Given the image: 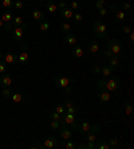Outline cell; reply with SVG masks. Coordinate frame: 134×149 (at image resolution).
Returning a JSON list of instances; mask_svg holds the SVG:
<instances>
[{
    "label": "cell",
    "instance_id": "19",
    "mask_svg": "<svg viewBox=\"0 0 134 149\" xmlns=\"http://www.w3.org/2000/svg\"><path fill=\"white\" fill-rule=\"evenodd\" d=\"M63 116V120H65V122H66V125H74L75 124V116L72 114V113H67L66 111L65 114H62Z\"/></svg>",
    "mask_w": 134,
    "mask_h": 149
},
{
    "label": "cell",
    "instance_id": "7",
    "mask_svg": "<svg viewBox=\"0 0 134 149\" xmlns=\"http://www.w3.org/2000/svg\"><path fill=\"white\" fill-rule=\"evenodd\" d=\"M110 10L114 12V15H115V17H117V20L119 22V23H124V22L126 20V12L122 11V10H119L117 4H111Z\"/></svg>",
    "mask_w": 134,
    "mask_h": 149
},
{
    "label": "cell",
    "instance_id": "30",
    "mask_svg": "<svg viewBox=\"0 0 134 149\" xmlns=\"http://www.w3.org/2000/svg\"><path fill=\"white\" fill-rule=\"evenodd\" d=\"M12 27H19V26L23 24V17L22 16H14V19H12Z\"/></svg>",
    "mask_w": 134,
    "mask_h": 149
},
{
    "label": "cell",
    "instance_id": "14",
    "mask_svg": "<svg viewBox=\"0 0 134 149\" xmlns=\"http://www.w3.org/2000/svg\"><path fill=\"white\" fill-rule=\"evenodd\" d=\"M28 59H30V54H28V51H27V47L24 46V50L20 52V54H19V55H17V62L27 63Z\"/></svg>",
    "mask_w": 134,
    "mask_h": 149
},
{
    "label": "cell",
    "instance_id": "44",
    "mask_svg": "<svg viewBox=\"0 0 134 149\" xmlns=\"http://www.w3.org/2000/svg\"><path fill=\"white\" fill-rule=\"evenodd\" d=\"M130 7H131L130 3H126V1L121 4V8H122V11H129V10H130Z\"/></svg>",
    "mask_w": 134,
    "mask_h": 149
},
{
    "label": "cell",
    "instance_id": "43",
    "mask_svg": "<svg viewBox=\"0 0 134 149\" xmlns=\"http://www.w3.org/2000/svg\"><path fill=\"white\" fill-rule=\"evenodd\" d=\"M70 8H71L72 11L79 10V3H78V1H75V0H72L71 4H70Z\"/></svg>",
    "mask_w": 134,
    "mask_h": 149
},
{
    "label": "cell",
    "instance_id": "18",
    "mask_svg": "<svg viewBox=\"0 0 134 149\" xmlns=\"http://www.w3.org/2000/svg\"><path fill=\"white\" fill-rule=\"evenodd\" d=\"M31 16H32V19H34V20H38V22L44 20V14H43V11L36 10V8H35V10H32Z\"/></svg>",
    "mask_w": 134,
    "mask_h": 149
},
{
    "label": "cell",
    "instance_id": "11",
    "mask_svg": "<svg viewBox=\"0 0 134 149\" xmlns=\"http://www.w3.org/2000/svg\"><path fill=\"white\" fill-rule=\"evenodd\" d=\"M3 59L7 65L16 63L17 62V54H15V52H7V54H4L3 55Z\"/></svg>",
    "mask_w": 134,
    "mask_h": 149
},
{
    "label": "cell",
    "instance_id": "36",
    "mask_svg": "<svg viewBox=\"0 0 134 149\" xmlns=\"http://www.w3.org/2000/svg\"><path fill=\"white\" fill-rule=\"evenodd\" d=\"M11 94H12V91H11L10 87H4L3 91H1V95H3L4 98H10V97H11Z\"/></svg>",
    "mask_w": 134,
    "mask_h": 149
},
{
    "label": "cell",
    "instance_id": "9",
    "mask_svg": "<svg viewBox=\"0 0 134 149\" xmlns=\"http://www.w3.org/2000/svg\"><path fill=\"white\" fill-rule=\"evenodd\" d=\"M90 129H91V124H90L89 121H86V120H83V121L81 122V125H76L75 130L78 133H83V134H86V133L90 132Z\"/></svg>",
    "mask_w": 134,
    "mask_h": 149
},
{
    "label": "cell",
    "instance_id": "8",
    "mask_svg": "<svg viewBox=\"0 0 134 149\" xmlns=\"http://www.w3.org/2000/svg\"><path fill=\"white\" fill-rule=\"evenodd\" d=\"M59 130V136L62 140H71L72 139V130L67 126V125H60Z\"/></svg>",
    "mask_w": 134,
    "mask_h": 149
},
{
    "label": "cell",
    "instance_id": "45",
    "mask_svg": "<svg viewBox=\"0 0 134 149\" xmlns=\"http://www.w3.org/2000/svg\"><path fill=\"white\" fill-rule=\"evenodd\" d=\"M95 7L99 10V8H102V7H105V0H97L95 1Z\"/></svg>",
    "mask_w": 134,
    "mask_h": 149
},
{
    "label": "cell",
    "instance_id": "22",
    "mask_svg": "<svg viewBox=\"0 0 134 149\" xmlns=\"http://www.w3.org/2000/svg\"><path fill=\"white\" fill-rule=\"evenodd\" d=\"M65 108H66V111H67V113H72V114H75L76 113V108L74 106V104H72L70 100H66Z\"/></svg>",
    "mask_w": 134,
    "mask_h": 149
},
{
    "label": "cell",
    "instance_id": "46",
    "mask_svg": "<svg viewBox=\"0 0 134 149\" xmlns=\"http://www.w3.org/2000/svg\"><path fill=\"white\" fill-rule=\"evenodd\" d=\"M3 30L6 32H11V30H12V23H6L3 27Z\"/></svg>",
    "mask_w": 134,
    "mask_h": 149
},
{
    "label": "cell",
    "instance_id": "20",
    "mask_svg": "<svg viewBox=\"0 0 134 149\" xmlns=\"http://www.w3.org/2000/svg\"><path fill=\"white\" fill-rule=\"evenodd\" d=\"M46 8H47V11H50L51 14H54V12L58 11V4H56L54 0H48L47 3H46Z\"/></svg>",
    "mask_w": 134,
    "mask_h": 149
},
{
    "label": "cell",
    "instance_id": "34",
    "mask_svg": "<svg viewBox=\"0 0 134 149\" xmlns=\"http://www.w3.org/2000/svg\"><path fill=\"white\" fill-rule=\"evenodd\" d=\"M72 17H74V22H75L76 24H79V23H82V20H83L82 14H79V12H75Z\"/></svg>",
    "mask_w": 134,
    "mask_h": 149
},
{
    "label": "cell",
    "instance_id": "37",
    "mask_svg": "<svg viewBox=\"0 0 134 149\" xmlns=\"http://www.w3.org/2000/svg\"><path fill=\"white\" fill-rule=\"evenodd\" d=\"M7 63L4 61H0V74H6L7 73Z\"/></svg>",
    "mask_w": 134,
    "mask_h": 149
},
{
    "label": "cell",
    "instance_id": "28",
    "mask_svg": "<svg viewBox=\"0 0 134 149\" xmlns=\"http://www.w3.org/2000/svg\"><path fill=\"white\" fill-rule=\"evenodd\" d=\"M125 114H126L127 117H130V116L133 114V106H131L130 101H127L126 104H125Z\"/></svg>",
    "mask_w": 134,
    "mask_h": 149
},
{
    "label": "cell",
    "instance_id": "5",
    "mask_svg": "<svg viewBox=\"0 0 134 149\" xmlns=\"http://www.w3.org/2000/svg\"><path fill=\"white\" fill-rule=\"evenodd\" d=\"M106 50L110 51L113 55H118L121 52V50H122V45H121L119 39H109V40H107Z\"/></svg>",
    "mask_w": 134,
    "mask_h": 149
},
{
    "label": "cell",
    "instance_id": "4",
    "mask_svg": "<svg viewBox=\"0 0 134 149\" xmlns=\"http://www.w3.org/2000/svg\"><path fill=\"white\" fill-rule=\"evenodd\" d=\"M27 28H28V24H27V23H23V24L19 26V27H14L12 30H11V35H12V39H14L15 42H19V43H20L22 39H23L24 32L27 31Z\"/></svg>",
    "mask_w": 134,
    "mask_h": 149
},
{
    "label": "cell",
    "instance_id": "3",
    "mask_svg": "<svg viewBox=\"0 0 134 149\" xmlns=\"http://www.w3.org/2000/svg\"><path fill=\"white\" fill-rule=\"evenodd\" d=\"M93 32L98 39H103V38H106V35H107V28L101 20H95L93 24Z\"/></svg>",
    "mask_w": 134,
    "mask_h": 149
},
{
    "label": "cell",
    "instance_id": "42",
    "mask_svg": "<svg viewBox=\"0 0 134 149\" xmlns=\"http://www.w3.org/2000/svg\"><path fill=\"white\" fill-rule=\"evenodd\" d=\"M91 71H93V74H95V75H101V67L98 66V65H94Z\"/></svg>",
    "mask_w": 134,
    "mask_h": 149
},
{
    "label": "cell",
    "instance_id": "23",
    "mask_svg": "<svg viewBox=\"0 0 134 149\" xmlns=\"http://www.w3.org/2000/svg\"><path fill=\"white\" fill-rule=\"evenodd\" d=\"M60 146H62V148H65V149H75L76 148V145L71 141V140H62Z\"/></svg>",
    "mask_w": 134,
    "mask_h": 149
},
{
    "label": "cell",
    "instance_id": "15",
    "mask_svg": "<svg viewBox=\"0 0 134 149\" xmlns=\"http://www.w3.org/2000/svg\"><path fill=\"white\" fill-rule=\"evenodd\" d=\"M65 40H66V43H69L70 46L78 45V39H76L71 32H65Z\"/></svg>",
    "mask_w": 134,
    "mask_h": 149
},
{
    "label": "cell",
    "instance_id": "48",
    "mask_svg": "<svg viewBox=\"0 0 134 149\" xmlns=\"http://www.w3.org/2000/svg\"><path fill=\"white\" fill-rule=\"evenodd\" d=\"M98 11H99V15H101V16H105V15L107 14V10H106V8H105V7L99 8V10H98Z\"/></svg>",
    "mask_w": 134,
    "mask_h": 149
},
{
    "label": "cell",
    "instance_id": "12",
    "mask_svg": "<svg viewBox=\"0 0 134 149\" xmlns=\"http://www.w3.org/2000/svg\"><path fill=\"white\" fill-rule=\"evenodd\" d=\"M113 70H114V67L110 66V65H103V66L101 67V75H102V78L110 77L111 74H113Z\"/></svg>",
    "mask_w": 134,
    "mask_h": 149
},
{
    "label": "cell",
    "instance_id": "10",
    "mask_svg": "<svg viewBox=\"0 0 134 149\" xmlns=\"http://www.w3.org/2000/svg\"><path fill=\"white\" fill-rule=\"evenodd\" d=\"M99 90V94H98V100H99L101 104H105V102H109L111 100V94L110 91L105 90V89H98Z\"/></svg>",
    "mask_w": 134,
    "mask_h": 149
},
{
    "label": "cell",
    "instance_id": "13",
    "mask_svg": "<svg viewBox=\"0 0 134 149\" xmlns=\"http://www.w3.org/2000/svg\"><path fill=\"white\" fill-rule=\"evenodd\" d=\"M71 56H72V59L82 58L83 56V49L79 45H75L74 46V49H72V51H71Z\"/></svg>",
    "mask_w": 134,
    "mask_h": 149
},
{
    "label": "cell",
    "instance_id": "40",
    "mask_svg": "<svg viewBox=\"0 0 134 149\" xmlns=\"http://www.w3.org/2000/svg\"><path fill=\"white\" fill-rule=\"evenodd\" d=\"M50 117H51V120H54V121H60L62 114H59V113H56V111H52L51 114H50Z\"/></svg>",
    "mask_w": 134,
    "mask_h": 149
},
{
    "label": "cell",
    "instance_id": "41",
    "mask_svg": "<svg viewBox=\"0 0 134 149\" xmlns=\"http://www.w3.org/2000/svg\"><path fill=\"white\" fill-rule=\"evenodd\" d=\"M23 7H24L23 0H16V1H14V8H16V10H19V11H20Z\"/></svg>",
    "mask_w": 134,
    "mask_h": 149
},
{
    "label": "cell",
    "instance_id": "16",
    "mask_svg": "<svg viewBox=\"0 0 134 149\" xmlns=\"http://www.w3.org/2000/svg\"><path fill=\"white\" fill-rule=\"evenodd\" d=\"M0 85L4 87H10L12 85V78L7 74H3V75L0 77Z\"/></svg>",
    "mask_w": 134,
    "mask_h": 149
},
{
    "label": "cell",
    "instance_id": "53",
    "mask_svg": "<svg viewBox=\"0 0 134 149\" xmlns=\"http://www.w3.org/2000/svg\"><path fill=\"white\" fill-rule=\"evenodd\" d=\"M3 55H4V54H3V52H1V51H0V61L3 59Z\"/></svg>",
    "mask_w": 134,
    "mask_h": 149
},
{
    "label": "cell",
    "instance_id": "33",
    "mask_svg": "<svg viewBox=\"0 0 134 149\" xmlns=\"http://www.w3.org/2000/svg\"><path fill=\"white\" fill-rule=\"evenodd\" d=\"M86 141H89V142H94V141H97V136H95V133H93V132H89V133H87V136H86Z\"/></svg>",
    "mask_w": 134,
    "mask_h": 149
},
{
    "label": "cell",
    "instance_id": "24",
    "mask_svg": "<svg viewBox=\"0 0 134 149\" xmlns=\"http://www.w3.org/2000/svg\"><path fill=\"white\" fill-rule=\"evenodd\" d=\"M10 98L12 100V102H15V104H20V102H23V100H24V97L20 93H12Z\"/></svg>",
    "mask_w": 134,
    "mask_h": 149
},
{
    "label": "cell",
    "instance_id": "47",
    "mask_svg": "<svg viewBox=\"0 0 134 149\" xmlns=\"http://www.w3.org/2000/svg\"><path fill=\"white\" fill-rule=\"evenodd\" d=\"M122 31H124L125 34H129V32H131L133 30H131L130 26H122Z\"/></svg>",
    "mask_w": 134,
    "mask_h": 149
},
{
    "label": "cell",
    "instance_id": "39",
    "mask_svg": "<svg viewBox=\"0 0 134 149\" xmlns=\"http://www.w3.org/2000/svg\"><path fill=\"white\" fill-rule=\"evenodd\" d=\"M50 126H51V129H54V130H58V129L60 128V122L51 120V122H50Z\"/></svg>",
    "mask_w": 134,
    "mask_h": 149
},
{
    "label": "cell",
    "instance_id": "25",
    "mask_svg": "<svg viewBox=\"0 0 134 149\" xmlns=\"http://www.w3.org/2000/svg\"><path fill=\"white\" fill-rule=\"evenodd\" d=\"M95 148H98V149H111L110 145H109V142L103 141V140H98V139H97Z\"/></svg>",
    "mask_w": 134,
    "mask_h": 149
},
{
    "label": "cell",
    "instance_id": "51",
    "mask_svg": "<svg viewBox=\"0 0 134 149\" xmlns=\"http://www.w3.org/2000/svg\"><path fill=\"white\" fill-rule=\"evenodd\" d=\"M129 38H130V42L133 43V42H134V32H133V31L129 32Z\"/></svg>",
    "mask_w": 134,
    "mask_h": 149
},
{
    "label": "cell",
    "instance_id": "17",
    "mask_svg": "<svg viewBox=\"0 0 134 149\" xmlns=\"http://www.w3.org/2000/svg\"><path fill=\"white\" fill-rule=\"evenodd\" d=\"M59 12H60V16L65 17V19H72V16H74V11H72L71 8H69V7L62 8Z\"/></svg>",
    "mask_w": 134,
    "mask_h": 149
},
{
    "label": "cell",
    "instance_id": "27",
    "mask_svg": "<svg viewBox=\"0 0 134 149\" xmlns=\"http://www.w3.org/2000/svg\"><path fill=\"white\" fill-rule=\"evenodd\" d=\"M89 51L91 52V54H97V52L99 51V46H98L97 42H91V43H89Z\"/></svg>",
    "mask_w": 134,
    "mask_h": 149
},
{
    "label": "cell",
    "instance_id": "50",
    "mask_svg": "<svg viewBox=\"0 0 134 149\" xmlns=\"http://www.w3.org/2000/svg\"><path fill=\"white\" fill-rule=\"evenodd\" d=\"M65 7H67V6H66V3L63 1V0L58 3V8H60V10H62V8H65Z\"/></svg>",
    "mask_w": 134,
    "mask_h": 149
},
{
    "label": "cell",
    "instance_id": "35",
    "mask_svg": "<svg viewBox=\"0 0 134 149\" xmlns=\"http://www.w3.org/2000/svg\"><path fill=\"white\" fill-rule=\"evenodd\" d=\"M56 113H59V114H65L66 113V108H65V105H56L55 106V110Z\"/></svg>",
    "mask_w": 134,
    "mask_h": 149
},
{
    "label": "cell",
    "instance_id": "2",
    "mask_svg": "<svg viewBox=\"0 0 134 149\" xmlns=\"http://www.w3.org/2000/svg\"><path fill=\"white\" fill-rule=\"evenodd\" d=\"M74 82L72 78H69V77L65 75H56L55 77V85L59 87V89H63L67 94L71 93V85Z\"/></svg>",
    "mask_w": 134,
    "mask_h": 149
},
{
    "label": "cell",
    "instance_id": "21",
    "mask_svg": "<svg viewBox=\"0 0 134 149\" xmlns=\"http://www.w3.org/2000/svg\"><path fill=\"white\" fill-rule=\"evenodd\" d=\"M12 19H14V15H12V12H11L10 10L4 11L3 14H1V20H3L4 23H11Z\"/></svg>",
    "mask_w": 134,
    "mask_h": 149
},
{
    "label": "cell",
    "instance_id": "52",
    "mask_svg": "<svg viewBox=\"0 0 134 149\" xmlns=\"http://www.w3.org/2000/svg\"><path fill=\"white\" fill-rule=\"evenodd\" d=\"M4 24H6V23H4V22L1 20V17H0V28H3V27H4Z\"/></svg>",
    "mask_w": 134,
    "mask_h": 149
},
{
    "label": "cell",
    "instance_id": "6",
    "mask_svg": "<svg viewBox=\"0 0 134 149\" xmlns=\"http://www.w3.org/2000/svg\"><path fill=\"white\" fill-rule=\"evenodd\" d=\"M56 146H60L59 140H56V137H54V136H47L43 140V145H40V148L52 149V148H56Z\"/></svg>",
    "mask_w": 134,
    "mask_h": 149
},
{
    "label": "cell",
    "instance_id": "26",
    "mask_svg": "<svg viewBox=\"0 0 134 149\" xmlns=\"http://www.w3.org/2000/svg\"><path fill=\"white\" fill-rule=\"evenodd\" d=\"M50 28H51V23H50V22H47V20L40 22V24H39V30H40V31L46 32V31H48Z\"/></svg>",
    "mask_w": 134,
    "mask_h": 149
},
{
    "label": "cell",
    "instance_id": "32",
    "mask_svg": "<svg viewBox=\"0 0 134 149\" xmlns=\"http://www.w3.org/2000/svg\"><path fill=\"white\" fill-rule=\"evenodd\" d=\"M59 30L62 32H70L71 31V24H69V23H62L60 27H59Z\"/></svg>",
    "mask_w": 134,
    "mask_h": 149
},
{
    "label": "cell",
    "instance_id": "1",
    "mask_svg": "<svg viewBox=\"0 0 134 149\" xmlns=\"http://www.w3.org/2000/svg\"><path fill=\"white\" fill-rule=\"evenodd\" d=\"M97 89H105L107 91H115L119 87V78L118 77H111V78H102L97 81L95 83Z\"/></svg>",
    "mask_w": 134,
    "mask_h": 149
},
{
    "label": "cell",
    "instance_id": "31",
    "mask_svg": "<svg viewBox=\"0 0 134 149\" xmlns=\"http://www.w3.org/2000/svg\"><path fill=\"white\" fill-rule=\"evenodd\" d=\"M1 4H3V7L6 10H11V8L14 7V0H3Z\"/></svg>",
    "mask_w": 134,
    "mask_h": 149
},
{
    "label": "cell",
    "instance_id": "49",
    "mask_svg": "<svg viewBox=\"0 0 134 149\" xmlns=\"http://www.w3.org/2000/svg\"><path fill=\"white\" fill-rule=\"evenodd\" d=\"M110 56H113V54H111L110 51H107V50H106V51L103 52V58H105V59H109Z\"/></svg>",
    "mask_w": 134,
    "mask_h": 149
},
{
    "label": "cell",
    "instance_id": "29",
    "mask_svg": "<svg viewBox=\"0 0 134 149\" xmlns=\"http://www.w3.org/2000/svg\"><path fill=\"white\" fill-rule=\"evenodd\" d=\"M109 65L113 67H117L118 65H119V58H118V55H113L109 58Z\"/></svg>",
    "mask_w": 134,
    "mask_h": 149
},
{
    "label": "cell",
    "instance_id": "38",
    "mask_svg": "<svg viewBox=\"0 0 134 149\" xmlns=\"http://www.w3.org/2000/svg\"><path fill=\"white\" fill-rule=\"evenodd\" d=\"M118 142H119V140L117 137H113V139L109 140V145H110V148H115L118 145Z\"/></svg>",
    "mask_w": 134,
    "mask_h": 149
}]
</instances>
